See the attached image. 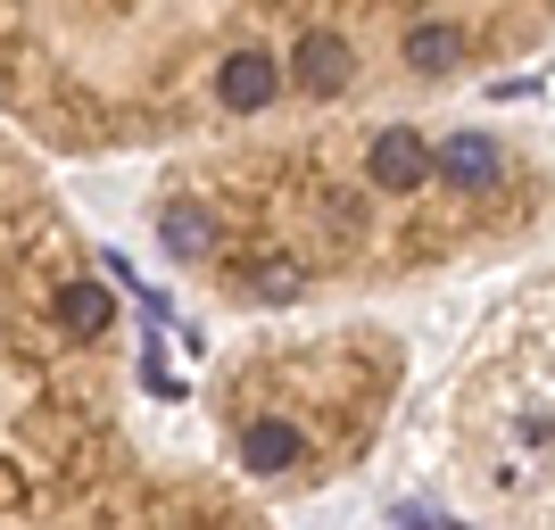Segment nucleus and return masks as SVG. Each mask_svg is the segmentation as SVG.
<instances>
[{
  "instance_id": "nucleus-1",
  "label": "nucleus",
  "mask_w": 555,
  "mask_h": 530,
  "mask_svg": "<svg viewBox=\"0 0 555 530\" xmlns=\"http://www.w3.org/2000/svg\"><path fill=\"white\" fill-rule=\"evenodd\" d=\"M141 216L208 307L291 315L514 257L555 216V150L431 108L307 116L166 158Z\"/></svg>"
},
{
  "instance_id": "nucleus-2",
  "label": "nucleus",
  "mask_w": 555,
  "mask_h": 530,
  "mask_svg": "<svg viewBox=\"0 0 555 530\" xmlns=\"http://www.w3.org/2000/svg\"><path fill=\"white\" fill-rule=\"evenodd\" d=\"M555 42V9H0V125L34 158L208 150L431 108Z\"/></svg>"
},
{
  "instance_id": "nucleus-3",
  "label": "nucleus",
  "mask_w": 555,
  "mask_h": 530,
  "mask_svg": "<svg viewBox=\"0 0 555 530\" xmlns=\"http://www.w3.org/2000/svg\"><path fill=\"white\" fill-rule=\"evenodd\" d=\"M125 357L133 323L108 257L59 199L50 158L0 125V522L141 448Z\"/></svg>"
},
{
  "instance_id": "nucleus-4",
  "label": "nucleus",
  "mask_w": 555,
  "mask_h": 530,
  "mask_svg": "<svg viewBox=\"0 0 555 530\" xmlns=\"http://www.w3.org/2000/svg\"><path fill=\"white\" fill-rule=\"evenodd\" d=\"M406 398V340L390 323H282L232 340L208 365V431L216 456L257 506L315 497L348 481L390 439Z\"/></svg>"
},
{
  "instance_id": "nucleus-5",
  "label": "nucleus",
  "mask_w": 555,
  "mask_h": 530,
  "mask_svg": "<svg viewBox=\"0 0 555 530\" xmlns=\"http://www.w3.org/2000/svg\"><path fill=\"white\" fill-rule=\"evenodd\" d=\"M406 448L415 530H555V266L473 332Z\"/></svg>"
},
{
  "instance_id": "nucleus-6",
  "label": "nucleus",
  "mask_w": 555,
  "mask_h": 530,
  "mask_svg": "<svg viewBox=\"0 0 555 530\" xmlns=\"http://www.w3.org/2000/svg\"><path fill=\"white\" fill-rule=\"evenodd\" d=\"M0 530H274V514L257 506L232 473H199V464L133 448V456H116L92 481L9 514Z\"/></svg>"
}]
</instances>
